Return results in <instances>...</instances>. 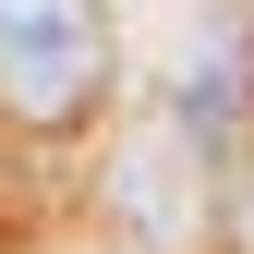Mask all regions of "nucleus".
I'll return each instance as SVG.
<instances>
[{
	"instance_id": "obj_1",
	"label": "nucleus",
	"mask_w": 254,
	"mask_h": 254,
	"mask_svg": "<svg viewBox=\"0 0 254 254\" xmlns=\"http://www.w3.org/2000/svg\"><path fill=\"white\" fill-rule=\"evenodd\" d=\"M109 85V24L97 0H0V109L37 121V133H73Z\"/></svg>"
}]
</instances>
